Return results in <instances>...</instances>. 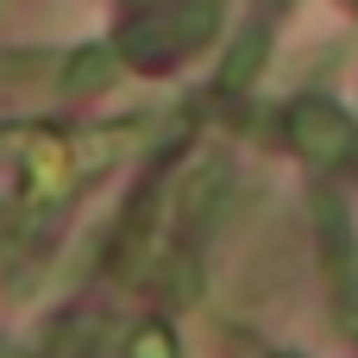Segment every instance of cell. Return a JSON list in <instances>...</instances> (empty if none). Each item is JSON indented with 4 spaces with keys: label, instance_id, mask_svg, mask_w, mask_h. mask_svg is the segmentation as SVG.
I'll return each mask as SVG.
<instances>
[{
    "label": "cell",
    "instance_id": "1",
    "mask_svg": "<svg viewBox=\"0 0 358 358\" xmlns=\"http://www.w3.org/2000/svg\"><path fill=\"white\" fill-rule=\"evenodd\" d=\"M214 25H220V0H170L157 13H145V19H132L113 50L126 63H138V69H170L182 57H195L214 38Z\"/></svg>",
    "mask_w": 358,
    "mask_h": 358
},
{
    "label": "cell",
    "instance_id": "2",
    "mask_svg": "<svg viewBox=\"0 0 358 358\" xmlns=\"http://www.w3.org/2000/svg\"><path fill=\"white\" fill-rule=\"evenodd\" d=\"M283 132H289L296 157H308V164H346L358 151V126L346 120V107H334V101H321V94L296 101L289 120H283Z\"/></svg>",
    "mask_w": 358,
    "mask_h": 358
},
{
    "label": "cell",
    "instance_id": "3",
    "mask_svg": "<svg viewBox=\"0 0 358 358\" xmlns=\"http://www.w3.org/2000/svg\"><path fill=\"white\" fill-rule=\"evenodd\" d=\"M227 189H233V164L227 157H201V164H189L182 176H176V195H170V220H176V239H182V252L214 227V214H220V201H227Z\"/></svg>",
    "mask_w": 358,
    "mask_h": 358
},
{
    "label": "cell",
    "instance_id": "4",
    "mask_svg": "<svg viewBox=\"0 0 358 358\" xmlns=\"http://www.w3.org/2000/svg\"><path fill=\"white\" fill-rule=\"evenodd\" d=\"M113 76H120V50L88 44V50H76V57L63 63V94H101Z\"/></svg>",
    "mask_w": 358,
    "mask_h": 358
},
{
    "label": "cell",
    "instance_id": "6",
    "mask_svg": "<svg viewBox=\"0 0 358 358\" xmlns=\"http://www.w3.org/2000/svg\"><path fill=\"white\" fill-rule=\"evenodd\" d=\"M126 358H176V334L164 321H138L126 340Z\"/></svg>",
    "mask_w": 358,
    "mask_h": 358
},
{
    "label": "cell",
    "instance_id": "5",
    "mask_svg": "<svg viewBox=\"0 0 358 358\" xmlns=\"http://www.w3.org/2000/svg\"><path fill=\"white\" fill-rule=\"evenodd\" d=\"M264 44H271V31H264V25H252V31L233 44V63L220 69V82H227V88H245V82L264 69Z\"/></svg>",
    "mask_w": 358,
    "mask_h": 358
},
{
    "label": "cell",
    "instance_id": "7",
    "mask_svg": "<svg viewBox=\"0 0 358 358\" xmlns=\"http://www.w3.org/2000/svg\"><path fill=\"white\" fill-rule=\"evenodd\" d=\"M340 321H346V334H352V340H358V289H352V296H346V315H340Z\"/></svg>",
    "mask_w": 358,
    "mask_h": 358
}]
</instances>
